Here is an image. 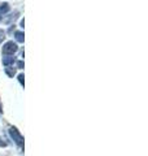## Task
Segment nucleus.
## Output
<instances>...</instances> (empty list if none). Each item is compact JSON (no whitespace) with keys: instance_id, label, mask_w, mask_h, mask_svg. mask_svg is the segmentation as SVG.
Listing matches in <instances>:
<instances>
[{"instance_id":"f257e3e1","label":"nucleus","mask_w":148,"mask_h":156,"mask_svg":"<svg viewBox=\"0 0 148 156\" xmlns=\"http://www.w3.org/2000/svg\"><path fill=\"white\" fill-rule=\"evenodd\" d=\"M9 134H11V136L13 138V140L17 143L18 147H23V138L22 135L18 133V130L16 128H11L9 129Z\"/></svg>"},{"instance_id":"f03ea898","label":"nucleus","mask_w":148,"mask_h":156,"mask_svg":"<svg viewBox=\"0 0 148 156\" xmlns=\"http://www.w3.org/2000/svg\"><path fill=\"white\" fill-rule=\"evenodd\" d=\"M18 50V47L16 43H13V42H7L3 46V53L4 55H13L14 52H17Z\"/></svg>"},{"instance_id":"7ed1b4c3","label":"nucleus","mask_w":148,"mask_h":156,"mask_svg":"<svg viewBox=\"0 0 148 156\" xmlns=\"http://www.w3.org/2000/svg\"><path fill=\"white\" fill-rule=\"evenodd\" d=\"M13 62H14V57L7 56V57H4V58H3V64L5 65V66H9V65H12Z\"/></svg>"},{"instance_id":"20e7f679","label":"nucleus","mask_w":148,"mask_h":156,"mask_svg":"<svg viewBox=\"0 0 148 156\" xmlns=\"http://www.w3.org/2000/svg\"><path fill=\"white\" fill-rule=\"evenodd\" d=\"M8 11H9V5H8V4L7 3L2 4V5H0V17L4 16V14H5Z\"/></svg>"},{"instance_id":"39448f33","label":"nucleus","mask_w":148,"mask_h":156,"mask_svg":"<svg viewBox=\"0 0 148 156\" xmlns=\"http://www.w3.org/2000/svg\"><path fill=\"white\" fill-rule=\"evenodd\" d=\"M14 37H16V41L19 42V43H22L25 41V35H23V33H21V31H17L16 34H14Z\"/></svg>"},{"instance_id":"423d86ee","label":"nucleus","mask_w":148,"mask_h":156,"mask_svg":"<svg viewBox=\"0 0 148 156\" xmlns=\"http://www.w3.org/2000/svg\"><path fill=\"white\" fill-rule=\"evenodd\" d=\"M5 73L9 77H13L16 74V68H5Z\"/></svg>"},{"instance_id":"0eeeda50","label":"nucleus","mask_w":148,"mask_h":156,"mask_svg":"<svg viewBox=\"0 0 148 156\" xmlns=\"http://www.w3.org/2000/svg\"><path fill=\"white\" fill-rule=\"evenodd\" d=\"M17 16H18V12H14L13 14H11V17H9V18H7V20H5V22H7V23H9V22L14 21V20L17 18Z\"/></svg>"},{"instance_id":"6e6552de","label":"nucleus","mask_w":148,"mask_h":156,"mask_svg":"<svg viewBox=\"0 0 148 156\" xmlns=\"http://www.w3.org/2000/svg\"><path fill=\"white\" fill-rule=\"evenodd\" d=\"M4 38H5V31H4V30H0V43L4 41Z\"/></svg>"},{"instance_id":"1a4fd4ad","label":"nucleus","mask_w":148,"mask_h":156,"mask_svg":"<svg viewBox=\"0 0 148 156\" xmlns=\"http://www.w3.org/2000/svg\"><path fill=\"white\" fill-rule=\"evenodd\" d=\"M23 78H25L23 74H19V76H18V81H19V83H21V85L25 83V80H23Z\"/></svg>"},{"instance_id":"9d476101","label":"nucleus","mask_w":148,"mask_h":156,"mask_svg":"<svg viewBox=\"0 0 148 156\" xmlns=\"http://www.w3.org/2000/svg\"><path fill=\"white\" fill-rule=\"evenodd\" d=\"M17 65H18L19 69H23V61H18V62H17Z\"/></svg>"},{"instance_id":"9b49d317","label":"nucleus","mask_w":148,"mask_h":156,"mask_svg":"<svg viewBox=\"0 0 148 156\" xmlns=\"http://www.w3.org/2000/svg\"><path fill=\"white\" fill-rule=\"evenodd\" d=\"M2 112H3V109H2V105H0V113H2Z\"/></svg>"}]
</instances>
